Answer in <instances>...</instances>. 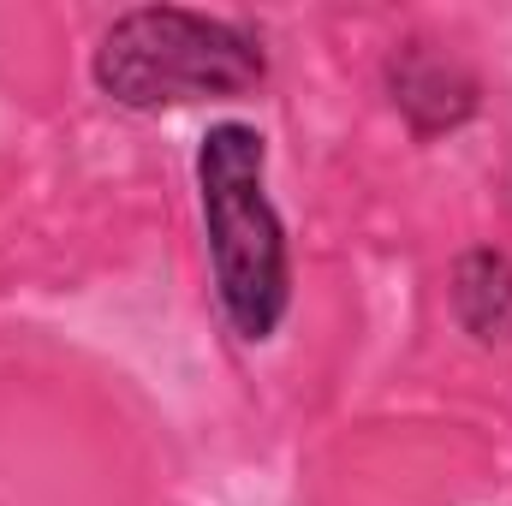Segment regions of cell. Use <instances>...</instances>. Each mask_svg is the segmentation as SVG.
Here are the masks:
<instances>
[{
  "mask_svg": "<svg viewBox=\"0 0 512 506\" xmlns=\"http://www.w3.org/2000/svg\"><path fill=\"white\" fill-rule=\"evenodd\" d=\"M262 173H268V143L245 120H221L197 143V203H203V233H209L215 298H221L227 328L245 346L274 340L292 304L286 227L268 203Z\"/></svg>",
  "mask_w": 512,
  "mask_h": 506,
  "instance_id": "obj_1",
  "label": "cell"
},
{
  "mask_svg": "<svg viewBox=\"0 0 512 506\" xmlns=\"http://www.w3.org/2000/svg\"><path fill=\"white\" fill-rule=\"evenodd\" d=\"M90 78L131 114H161L185 102L251 96L268 78V54L233 18H209L191 6H137L102 30Z\"/></svg>",
  "mask_w": 512,
  "mask_h": 506,
  "instance_id": "obj_2",
  "label": "cell"
},
{
  "mask_svg": "<svg viewBox=\"0 0 512 506\" xmlns=\"http://www.w3.org/2000/svg\"><path fill=\"white\" fill-rule=\"evenodd\" d=\"M387 96H393L399 120L411 126V137H447L483 108L477 72L423 36H411L387 54Z\"/></svg>",
  "mask_w": 512,
  "mask_h": 506,
  "instance_id": "obj_3",
  "label": "cell"
},
{
  "mask_svg": "<svg viewBox=\"0 0 512 506\" xmlns=\"http://www.w3.org/2000/svg\"><path fill=\"white\" fill-rule=\"evenodd\" d=\"M453 316L477 346H512V251L471 245L453 262Z\"/></svg>",
  "mask_w": 512,
  "mask_h": 506,
  "instance_id": "obj_4",
  "label": "cell"
}]
</instances>
